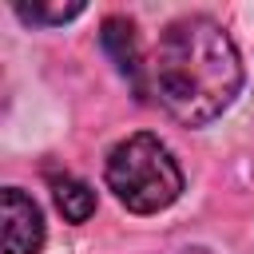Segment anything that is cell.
<instances>
[{"mask_svg":"<svg viewBox=\"0 0 254 254\" xmlns=\"http://www.w3.org/2000/svg\"><path fill=\"white\" fill-rule=\"evenodd\" d=\"M52 198H56V206H60V214L67 222H87L95 214V190L83 179H75V175L56 179L52 183Z\"/></svg>","mask_w":254,"mask_h":254,"instance_id":"5","label":"cell"},{"mask_svg":"<svg viewBox=\"0 0 254 254\" xmlns=\"http://www.w3.org/2000/svg\"><path fill=\"white\" fill-rule=\"evenodd\" d=\"M242 87V60L230 32L210 16H179L159 32L147 60V95L187 127L218 119Z\"/></svg>","mask_w":254,"mask_h":254,"instance_id":"1","label":"cell"},{"mask_svg":"<svg viewBox=\"0 0 254 254\" xmlns=\"http://www.w3.org/2000/svg\"><path fill=\"white\" fill-rule=\"evenodd\" d=\"M107 187L131 214H159L183 194V167L159 135H127L107 155Z\"/></svg>","mask_w":254,"mask_h":254,"instance_id":"2","label":"cell"},{"mask_svg":"<svg viewBox=\"0 0 254 254\" xmlns=\"http://www.w3.org/2000/svg\"><path fill=\"white\" fill-rule=\"evenodd\" d=\"M16 8V16L20 20H28V24H67V20H75L79 12H83V0H16L12 4Z\"/></svg>","mask_w":254,"mask_h":254,"instance_id":"6","label":"cell"},{"mask_svg":"<svg viewBox=\"0 0 254 254\" xmlns=\"http://www.w3.org/2000/svg\"><path fill=\"white\" fill-rule=\"evenodd\" d=\"M99 44L103 52L115 60L119 75L131 83V91L139 99H147V64H143V52H139V32L127 16H107L103 28H99Z\"/></svg>","mask_w":254,"mask_h":254,"instance_id":"4","label":"cell"},{"mask_svg":"<svg viewBox=\"0 0 254 254\" xmlns=\"http://www.w3.org/2000/svg\"><path fill=\"white\" fill-rule=\"evenodd\" d=\"M4 214V254H40L44 246V214L20 187H8L0 194Z\"/></svg>","mask_w":254,"mask_h":254,"instance_id":"3","label":"cell"}]
</instances>
